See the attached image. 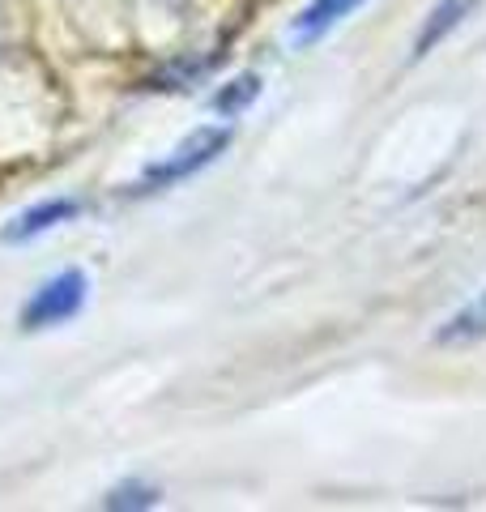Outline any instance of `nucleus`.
Here are the masks:
<instances>
[{"label":"nucleus","mask_w":486,"mask_h":512,"mask_svg":"<svg viewBox=\"0 0 486 512\" xmlns=\"http://www.w3.org/2000/svg\"><path fill=\"white\" fill-rule=\"evenodd\" d=\"M359 5H367V0H312V5H307L295 22H290V39H295L299 47L316 43V39L329 35L337 22H346Z\"/></svg>","instance_id":"5"},{"label":"nucleus","mask_w":486,"mask_h":512,"mask_svg":"<svg viewBox=\"0 0 486 512\" xmlns=\"http://www.w3.org/2000/svg\"><path fill=\"white\" fill-rule=\"evenodd\" d=\"M256 94H261V77H235L231 86H226L222 94H214V107L222 111V116H235V111L248 103V99H256Z\"/></svg>","instance_id":"8"},{"label":"nucleus","mask_w":486,"mask_h":512,"mask_svg":"<svg viewBox=\"0 0 486 512\" xmlns=\"http://www.w3.org/2000/svg\"><path fill=\"white\" fill-rule=\"evenodd\" d=\"M162 500V491L154 483H145V478H128V483L111 487L103 508H120V512H133V508H154Z\"/></svg>","instance_id":"7"},{"label":"nucleus","mask_w":486,"mask_h":512,"mask_svg":"<svg viewBox=\"0 0 486 512\" xmlns=\"http://www.w3.org/2000/svg\"><path fill=\"white\" fill-rule=\"evenodd\" d=\"M231 137H235L231 124H201V128H192L180 146L167 150L158 163H150L137 175L133 192H137V197H145V192H162L171 184H184V180H192V175H201L209 163H218V158H222V150L231 146Z\"/></svg>","instance_id":"1"},{"label":"nucleus","mask_w":486,"mask_h":512,"mask_svg":"<svg viewBox=\"0 0 486 512\" xmlns=\"http://www.w3.org/2000/svg\"><path fill=\"white\" fill-rule=\"evenodd\" d=\"M474 342H486V286L435 329V346H474Z\"/></svg>","instance_id":"6"},{"label":"nucleus","mask_w":486,"mask_h":512,"mask_svg":"<svg viewBox=\"0 0 486 512\" xmlns=\"http://www.w3.org/2000/svg\"><path fill=\"white\" fill-rule=\"evenodd\" d=\"M478 9V0H440L431 13H427V22H423V30L414 35V47H410V56L414 60H423V56H431L435 47H440L452 30H457L469 13Z\"/></svg>","instance_id":"4"},{"label":"nucleus","mask_w":486,"mask_h":512,"mask_svg":"<svg viewBox=\"0 0 486 512\" xmlns=\"http://www.w3.org/2000/svg\"><path fill=\"white\" fill-rule=\"evenodd\" d=\"M90 299V278L86 269H60L56 278L39 282L30 299L22 303V316L18 325L26 333H39V329H56V325H69V320L86 308Z\"/></svg>","instance_id":"2"},{"label":"nucleus","mask_w":486,"mask_h":512,"mask_svg":"<svg viewBox=\"0 0 486 512\" xmlns=\"http://www.w3.org/2000/svg\"><path fill=\"white\" fill-rule=\"evenodd\" d=\"M77 214H81V201H77V197L39 201V205H30V210H22L18 218H13L9 227L0 231V239H5V244H26V239H39V235H47L52 227H64V222H73Z\"/></svg>","instance_id":"3"}]
</instances>
